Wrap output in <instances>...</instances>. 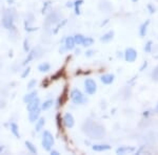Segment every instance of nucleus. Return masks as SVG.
Listing matches in <instances>:
<instances>
[{"instance_id":"21","label":"nucleus","mask_w":158,"mask_h":155,"mask_svg":"<svg viewBox=\"0 0 158 155\" xmlns=\"http://www.w3.org/2000/svg\"><path fill=\"white\" fill-rule=\"evenodd\" d=\"M25 146H26V148H28L29 150H30V152L31 153H36L37 152V149H36V147H35L34 145H33L31 141H25Z\"/></svg>"},{"instance_id":"17","label":"nucleus","mask_w":158,"mask_h":155,"mask_svg":"<svg viewBox=\"0 0 158 155\" xmlns=\"http://www.w3.org/2000/svg\"><path fill=\"white\" fill-rule=\"evenodd\" d=\"M35 56H36V54H35V50H32V52H31L30 54L28 55V57H26V59L24 60L23 65H26V64H28V63H30V62L35 58Z\"/></svg>"},{"instance_id":"7","label":"nucleus","mask_w":158,"mask_h":155,"mask_svg":"<svg viewBox=\"0 0 158 155\" xmlns=\"http://www.w3.org/2000/svg\"><path fill=\"white\" fill-rule=\"evenodd\" d=\"M39 114H40V108H36V109L31 110L30 115H29V117H30V122H32V123L36 122L39 117Z\"/></svg>"},{"instance_id":"20","label":"nucleus","mask_w":158,"mask_h":155,"mask_svg":"<svg viewBox=\"0 0 158 155\" xmlns=\"http://www.w3.org/2000/svg\"><path fill=\"white\" fill-rule=\"evenodd\" d=\"M149 23H150V21H146L144 22L143 24L141 25V27H140V36H146V27H148V25H149Z\"/></svg>"},{"instance_id":"10","label":"nucleus","mask_w":158,"mask_h":155,"mask_svg":"<svg viewBox=\"0 0 158 155\" xmlns=\"http://www.w3.org/2000/svg\"><path fill=\"white\" fill-rule=\"evenodd\" d=\"M101 81L103 84H111L114 81V74H103L101 77Z\"/></svg>"},{"instance_id":"5","label":"nucleus","mask_w":158,"mask_h":155,"mask_svg":"<svg viewBox=\"0 0 158 155\" xmlns=\"http://www.w3.org/2000/svg\"><path fill=\"white\" fill-rule=\"evenodd\" d=\"M124 57H126V60L128 62H134L137 58V52L135 49L133 48H128L126 50V54H124Z\"/></svg>"},{"instance_id":"13","label":"nucleus","mask_w":158,"mask_h":155,"mask_svg":"<svg viewBox=\"0 0 158 155\" xmlns=\"http://www.w3.org/2000/svg\"><path fill=\"white\" fill-rule=\"evenodd\" d=\"M113 36H114V32H109L106 33V35H103L100 40H101L102 42H109L113 39Z\"/></svg>"},{"instance_id":"15","label":"nucleus","mask_w":158,"mask_h":155,"mask_svg":"<svg viewBox=\"0 0 158 155\" xmlns=\"http://www.w3.org/2000/svg\"><path fill=\"white\" fill-rule=\"evenodd\" d=\"M11 131L13 132V134H14L16 137H20V134H19V130H18V126L16 125L15 123H12L11 124Z\"/></svg>"},{"instance_id":"28","label":"nucleus","mask_w":158,"mask_h":155,"mask_svg":"<svg viewBox=\"0 0 158 155\" xmlns=\"http://www.w3.org/2000/svg\"><path fill=\"white\" fill-rule=\"evenodd\" d=\"M151 44H152V42H151V41H149L148 42V44H146V47H144V50H146V52H150V50H151Z\"/></svg>"},{"instance_id":"33","label":"nucleus","mask_w":158,"mask_h":155,"mask_svg":"<svg viewBox=\"0 0 158 155\" xmlns=\"http://www.w3.org/2000/svg\"><path fill=\"white\" fill-rule=\"evenodd\" d=\"M157 110H158V107H157Z\"/></svg>"},{"instance_id":"14","label":"nucleus","mask_w":158,"mask_h":155,"mask_svg":"<svg viewBox=\"0 0 158 155\" xmlns=\"http://www.w3.org/2000/svg\"><path fill=\"white\" fill-rule=\"evenodd\" d=\"M44 123H45V119H44L43 117H41V119H39L38 121H37V123H36V127H35V130H36L37 132H39L40 130H41L42 128H43Z\"/></svg>"},{"instance_id":"2","label":"nucleus","mask_w":158,"mask_h":155,"mask_svg":"<svg viewBox=\"0 0 158 155\" xmlns=\"http://www.w3.org/2000/svg\"><path fill=\"white\" fill-rule=\"evenodd\" d=\"M84 86H86V91L89 94H94L96 92V83L92 79H86L84 82Z\"/></svg>"},{"instance_id":"9","label":"nucleus","mask_w":158,"mask_h":155,"mask_svg":"<svg viewBox=\"0 0 158 155\" xmlns=\"http://www.w3.org/2000/svg\"><path fill=\"white\" fill-rule=\"evenodd\" d=\"M75 47V41L74 37H68L66 40V44H64V48L66 50H71Z\"/></svg>"},{"instance_id":"4","label":"nucleus","mask_w":158,"mask_h":155,"mask_svg":"<svg viewBox=\"0 0 158 155\" xmlns=\"http://www.w3.org/2000/svg\"><path fill=\"white\" fill-rule=\"evenodd\" d=\"M3 25L5 26L8 30H13L14 28V21H13V16L11 15V13L6 12L4 14V17H3Z\"/></svg>"},{"instance_id":"30","label":"nucleus","mask_w":158,"mask_h":155,"mask_svg":"<svg viewBox=\"0 0 158 155\" xmlns=\"http://www.w3.org/2000/svg\"><path fill=\"white\" fill-rule=\"evenodd\" d=\"M24 50H25V52H28V50H29L28 40H24Z\"/></svg>"},{"instance_id":"6","label":"nucleus","mask_w":158,"mask_h":155,"mask_svg":"<svg viewBox=\"0 0 158 155\" xmlns=\"http://www.w3.org/2000/svg\"><path fill=\"white\" fill-rule=\"evenodd\" d=\"M63 124L66 128H72L74 126V117H73L72 114L66 113L63 116Z\"/></svg>"},{"instance_id":"27","label":"nucleus","mask_w":158,"mask_h":155,"mask_svg":"<svg viewBox=\"0 0 158 155\" xmlns=\"http://www.w3.org/2000/svg\"><path fill=\"white\" fill-rule=\"evenodd\" d=\"M35 85H36V81H35V80H32V81H31L30 83H29L28 88H29V89H32V88L34 87Z\"/></svg>"},{"instance_id":"25","label":"nucleus","mask_w":158,"mask_h":155,"mask_svg":"<svg viewBox=\"0 0 158 155\" xmlns=\"http://www.w3.org/2000/svg\"><path fill=\"white\" fill-rule=\"evenodd\" d=\"M82 2H83V0H76V1H75V3H74V5H75V12H76V14H77V15H79V14H80L79 5L82 3Z\"/></svg>"},{"instance_id":"31","label":"nucleus","mask_w":158,"mask_h":155,"mask_svg":"<svg viewBox=\"0 0 158 155\" xmlns=\"http://www.w3.org/2000/svg\"><path fill=\"white\" fill-rule=\"evenodd\" d=\"M51 154H54V155H59V153L57 151H52L51 152Z\"/></svg>"},{"instance_id":"1","label":"nucleus","mask_w":158,"mask_h":155,"mask_svg":"<svg viewBox=\"0 0 158 155\" xmlns=\"http://www.w3.org/2000/svg\"><path fill=\"white\" fill-rule=\"evenodd\" d=\"M54 144V137L51 134V132L44 131L43 136H42V147L44 148V150L50 151L52 149V146Z\"/></svg>"},{"instance_id":"19","label":"nucleus","mask_w":158,"mask_h":155,"mask_svg":"<svg viewBox=\"0 0 158 155\" xmlns=\"http://www.w3.org/2000/svg\"><path fill=\"white\" fill-rule=\"evenodd\" d=\"M38 70L40 72H45L48 71V70H50V64L49 63H42L39 65L38 67Z\"/></svg>"},{"instance_id":"22","label":"nucleus","mask_w":158,"mask_h":155,"mask_svg":"<svg viewBox=\"0 0 158 155\" xmlns=\"http://www.w3.org/2000/svg\"><path fill=\"white\" fill-rule=\"evenodd\" d=\"M93 42H94V40H93L92 38H89V37H84V39H83V42H82V44L81 45H83V46H91L93 44Z\"/></svg>"},{"instance_id":"29","label":"nucleus","mask_w":158,"mask_h":155,"mask_svg":"<svg viewBox=\"0 0 158 155\" xmlns=\"http://www.w3.org/2000/svg\"><path fill=\"white\" fill-rule=\"evenodd\" d=\"M30 70H31V69H30V67H28V69H25V71H24L23 74H22V76H21V77H22V78H25L29 74H30Z\"/></svg>"},{"instance_id":"24","label":"nucleus","mask_w":158,"mask_h":155,"mask_svg":"<svg viewBox=\"0 0 158 155\" xmlns=\"http://www.w3.org/2000/svg\"><path fill=\"white\" fill-rule=\"evenodd\" d=\"M66 92H68V88H66H66H64V90H63V93H62V96L60 97V100H59V105H63L64 102L66 101Z\"/></svg>"},{"instance_id":"12","label":"nucleus","mask_w":158,"mask_h":155,"mask_svg":"<svg viewBox=\"0 0 158 155\" xmlns=\"http://www.w3.org/2000/svg\"><path fill=\"white\" fill-rule=\"evenodd\" d=\"M134 151V148H130V147H121V148H118L116 150V153L117 154H123V153H126V152H133Z\"/></svg>"},{"instance_id":"32","label":"nucleus","mask_w":158,"mask_h":155,"mask_svg":"<svg viewBox=\"0 0 158 155\" xmlns=\"http://www.w3.org/2000/svg\"><path fill=\"white\" fill-rule=\"evenodd\" d=\"M92 52H88V56H92Z\"/></svg>"},{"instance_id":"11","label":"nucleus","mask_w":158,"mask_h":155,"mask_svg":"<svg viewBox=\"0 0 158 155\" xmlns=\"http://www.w3.org/2000/svg\"><path fill=\"white\" fill-rule=\"evenodd\" d=\"M110 148L111 147L109 145H94L92 147V149L94 150V151L101 152V151H106V150H109Z\"/></svg>"},{"instance_id":"23","label":"nucleus","mask_w":158,"mask_h":155,"mask_svg":"<svg viewBox=\"0 0 158 155\" xmlns=\"http://www.w3.org/2000/svg\"><path fill=\"white\" fill-rule=\"evenodd\" d=\"M83 39L84 37L82 35H76L74 37V41H75V44H78V45H81L82 42H83Z\"/></svg>"},{"instance_id":"26","label":"nucleus","mask_w":158,"mask_h":155,"mask_svg":"<svg viewBox=\"0 0 158 155\" xmlns=\"http://www.w3.org/2000/svg\"><path fill=\"white\" fill-rule=\"evenodd\" d=\"M153 79H154L155 81H158V66L155 68L154 71H153Z\"/></svg>"},{"instance_id":"16","label":"nucleus","mask_w":158,"mask_h":155,"mask_svg":"<svg viewBox=\"0 0 158 155\" xmlns=\"http://www.w3.org/2000/svg\"><path fill=\"white\" fill-rule=\"evenodd\" d=\"M36 96H37V92L36 91H33V92H31V93L26 94V96H24L23 101L25 102V103H29V102H31L32 100H34L35 97H36Z\"/></svg>"},{"instance_id":"18","label":"nucleus","mask_w":158,"mask_h":155,"mask_svg":"<svg viewBox=\"0 0 158 155\" xmlns=\"http://www.w3.org/2000/svg\"><path fill=\"white\" fill-rule=\"evenodd\" d=\"M53 104H54V103H53V100H48V101H45L43 104H42L41 109H42V110H48L49 108L52 107Z\"/></svg>"},{"instance_id":"3","label":"nucleus","mask_w":158,"mask_h":155,"mask_svg":"<svg viewBox=\"0 0 158 155\" xmlns=\"http://www.w3.org/2000/svg\"><path fill=\"white\" fill-rule=\"evenodd\" d=\"M71 97H72V101L74 102L75 104H82L84 102V97L82 96L81 91L78 89H74L71 93Z\"/></svg>"},{"instance_id":"8","label":"nucleus","mask_w":158,"mask_h":155,"mask_svg":"<svg viewBox=\"0 0 158 155\" xmlns=\"http://www.w3.org/2000/svg\"><path fill=\"white\" fill-rule=\"evenodd\" d=\"M39 106H40L39 99H38V97H35L34 100H32V101L28 103V110H29V111H31V110H33V109L39 108Z\"/></svg>"}]
</instances>
